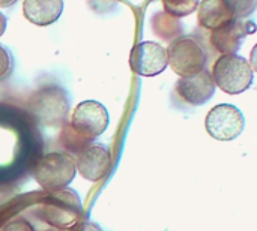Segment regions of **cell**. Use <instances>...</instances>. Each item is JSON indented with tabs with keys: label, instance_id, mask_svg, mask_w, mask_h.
<instances>
[{
	"label": "cell",
	"instance_id": "obj_1",
	"mask_svg": "<svg viewBox=\"0 0 257 231\" xmlns=\"http://www.w3.org/2000/svg\"><path fill=\"white\" fill-rule=\"evenodd\" d=\"M41 218L56 230H69L83 216V204L77 191L63 188L50 192L41 204Z\"/></svg>",
	"mask_w": 257,
	"mask_h": 231
},
{
	"label": "cell",
	"instance_id": "obj_2",
	"mask_svg": "<svg viewBox=\"0 0 257 231\" xmlns=\"http://www.w3.org/2000/svg\"><path fill=\"white\" fill-rule=\"evenodd\" d=\"M75 173V158L71 153L51 152L38 159L33 168V179L42 189L54 192L66 188L74 180Z\"/></svg>",
	"mask_w": 257,
	"mask_h": 231
},
{
	"label": "cell",
	"instance_id": "obj_3",
	"mask_svg": "<svg viewBox=\"0 0 257 231\" xmlns=\"http://www.w3.org/2000/svg\"><path fill=\"white\" fill-rule=\"evenodd\" d=\"M212 78L227 95L247 92L253 84V69L250 62L238 54H221L212 66Z\"/></svg>",
	"mask_w": 257,
	"mask_h": 231
},
{
	"label": "cell",
	"instance_id": "obj_4",
	"mask_svg": "<svg viewBox=\"0 0 257 231\" xmlns=\"http://www.w3.org/2000/svg\"><path fill=\"white\" fill-rule=\"evenodd\" d=\"M169 65L181 77L199 74L206 66V51L194 36H179L167 48Z\"/></svg>",
	"mask_w": 257,
	"mask_h": 231
},
{
	"label": "cell",
	"instance_id": "obj_5",
	"mask_svg": "<svg viewBox=\"0 0 257 231\" xmlns=\"http://www.w3.org/2000/svg\"><path fill=\"white\" fill-rule=\"evenodd\" d=\"M29 113L42 125L62 122L69 111V101L63 89L48 86L35 92L27 101Z\"/></svg>",
	"mask_w": 257,
	"mask_h": 231
},
{
	"label": "cell",
	"instance_id": "obj_6",
	"mask_svg": "<svg viewBox=\"0 0 257 231\" xmlns=\"http://www.w3.org/2000/svg\"><path fill=\"white\" fill-rule=\"evenodd\" d=\"M108 111L98 101H83L80 102L71 116V128L86 141L92 143L108 128Z\"/></svg>",
	"mask_w": 257,
	"mask_h": 231
},
{
	"label": "cell",
	"instance_id": "obj_7",
	"mask_svg": "<svg viewBox=\"0 0 257 231\" xmlns=\"http://www.w3.org/2000/svg\"><path fill=\"white\" fill-rule=\"evenodd\" d=\"M205 128L214 140L232 141L242 134L245 119L238 107L232 104H218L208 113Z\"/></svg>",
	"mask_w": 257,
	"mask_h": 231
},
{
	"label": "cell",
	"instance_id": "obj_8",
	"mask_svg": "<svg viewBox=\"0 0 257 231\" xmlns=\"http://www.w3.org/2000/svg\"><path fill=\"white\" fill-rule=\"evenodd\" d=\"M77 171L89 182H98L110 174L113 156L110 149L102 143H90L77 153Z\"/></svg>",
	"mask_w": 257,
	"mask_h": 231
},
{
	"label": "cell",
	"instance_id": "obj_9",
	"mask_svg": "<svg viewBox=\"0 0 257 231\" xmlns=\"http://www.w3.org/2000/svg\"><path fill=\"white\" fill-rule=\"evenodd\" d=\"M169 65L167 50L152 41L137 44L130 54V66L140 77H155L166 71Z\"/></svg>",
	"mask_w": 257,
	"mask_h": 231
},
{
	"label": "cell",
	"instance_id": "obj_10",
	"mask_svg": "<svg viewBox=\"0 0 257 231\" xmlns=\"http://www.w3.org/2000/svg\"><path fill=\"white\" fill-rule=\"evenodd\" d=\"M257 30V26L244 18H233L230 23L224 24L223 27L211 32V45L220 54H236L241 48L242 41L253 35Z\"/></svg>",
	"mask_w": 257,
	"mask_h": 231
},
{
	"label": "cell",
	"instance_id": "obj_11",
	"mask_svg": "<svg viewBox=\"0 0 257 231\" xmlns=\"http://www.w3.org/2000/svg\"><path fill=\"white\" fill-rule=\"evenodd\" d=\"M215 83L212 78V74L205 68L199 74L190 75V77H181L175 86V92L178 96L185 101L187 104L197 107L205 105L211 98L215 95Z\"/></svg>",
	"mask_w": 257,
	"mask_h": 231
},
{
	"label": "cell",
	"instance_id": "obj_12",
	"mask_svg": "<svg viewBox=\"0 0 257 231\" xmlns=\"http://www.w3.org/2000/svg\"><path fill=\"white\" fill-rule=\"evenodd\" d=\"M63 12V0H24L23 14L35 26H50Z\"/></svg>",
	"mask_w": 257,
	"mask_h": 231
},
{
	"label": "cell",
	"instance_id": "obj_13",
	"mask_svg": "<svg viewBox=\"0 0 257 231\" xmlns=\"http://www.w3.org/2000/svg\"><path fill=\"white\" fill-rule=\"evenodd\" d=\"M197 9V20L200 27L211 32L223 27L235 18L226 0H202Z\"/></svg>",
	"mask_w": 257,
	"mask_h": 231
},
{
	"label": "cell",
	"instance_id": "obj_14",
	"mask_svg": "<svg viewBox=\"0 0 257 231\" xmlns=\"http://www.w3.org/2000/svg\"><path fill=\"white\" fill-rule=\"evenodd\" d=\"M152 26H154V30L158 36H161L163 39H172V38H179L182 36V26L181 23L178 21V18H173L170 17L169 14H157L154 17V21H152Z\"/></svg>",
	"mask_w": 257,
	"mask_h": 231
},
{
	"label": "cell",
	"instance_id": "obj_15",
	"mask_svg": "<svg viewBox=\"0 0 257 231\" xmlns=\"http://www.w3.org/2000/svg\"><path fill=\"white\" fill-rule=\"evenodd\" d=\"M164 12L173 18H184L197 11L200 0H161Z\"/></svg>",
	"mask_w": 257,
	"mask_h": 231
},
{
	"label": "cell",
	"instance_id": "obj_16",
	"mask_svg": "<svg viewBox=\"0 0 257 231\" xmlns=\"http://www.w3.org/2000/svg\"><path fill=\"white\" fill-rule=\"evenodd\" d=\"M60 141L62 144L65 146V149L68 152H74V153H78L81 149H84L87 144H90L89 141H86L84 138H81L72 128L71 125H65L63 126V131L60 134Z\"/></svg>",
	"mask_w": 257,
	"mask_h": 231
},
{
	"label": "cell",
	"instance_id": "obj_17",
	"mask_svg": "<svg viewBox=\"0 0 257 231\" xmlns=\"http://www.w3.org/2000/svg\"><path fill=\"white\" fill-rule=\"evenodd\" d=\"M235 18H247L257 8V0H226Z\"/></svg>",
	"mask_w": 257,
	"mask_h": 231
},
{
	"label": "cell",
	"instance_id": "obj_18",
	"mask_svg": "<svg viewBox=\"0 0 257 231\" xmlns=\"http://www.w3.org/2000/svg\"><path fill=\"white\" fill-rule=\"evenodd\" d=\"M11 69H12L11 54L3 45H0V81L5 80L11 74Z\"/></svg>",
	"mask_w": 257,
	"mask_h": 231
},
{
	"label": "cell",
	"instance_id": "obj_19",
	"mask_svg": "<svg viewBox=\"0 0 257 231\" xmlns=\"http://www.w3.org/2000/svg\"><path fill=\"white\" fill-rule=\"evenodd\" d=\"M2 231H35L33 227L30 225L29 221L26 219H14V221H9Z\"/></svg>",
	"mask_w": 257,
	"mask_h": 231
},
{
	"label": "cell",
	"instance_id": "obj_20",
	"mask_svg": "<svg viewBox=\"0 0 257 231\" xmlns=\"http://www.w3.org/2000/svg\"><path fill=\"white\" fill-rule=\"evenodd\" d=\"M69 231H102V228L95 224V222H77L72 228H69Z\"/></svg>",
	"mask_w": 257,
	"mask_h": 231
},
{
	"label": "cell",
	"instance_id": "obj_21",
	"mask_svg": "<svg viewBox=\"0 0 257 231\" xmlns=\"http://www.w3.org/2000/svg\"><path fill=\"white\" fill-rule=\"evenodd\" d=\"M250 66L254 72H257V44L253 47V50L250 53Z\"/></svg>",
	"mask_w": 257,
	"mask_h": 231
},
{
	"label": "cell",
	"instance_id": "obj_22",
	"mask_svg": "<svg viewBox=\"0 0 257 231\" xmlns=\"http://www.w3.org/2000/svg\"><path fill=\"white\" fill-rule=\"evenodd\" d=\"M5 30H6V17L0 12V36L5 33Z\"/></svg>",
	"mask_w": 257,
	"mask_h": 231
},
{
	"label": "cell",
	"instance_id": "obj_23",
	"mask_svg": "<svg viewBox=\"0 0 257 231\" xmlns=\"http://www.w3.org/2000/svg\"><path fill=\"white\" fill-rule=\"evenodd\" d=\"M17 0H0V8H6V6H11L14 5Z\"/></svg>",
	"mask_w": 257,
	"mask_h": 231
},
{
	"label": "cell",
	"instance_id": "obj_24",
	"mask_svg": "<svg viewBox=\"0 0 257 231\" xmlns=\"http://www.w3.org/2000/svg\"><path fill=\"white\" fill-rule=\"evenodd\" d=\"M47 231H53V230H47Z\"/></svg>",
	"mask_w": 257,
	"mask_h": 231
}]
</instances>
